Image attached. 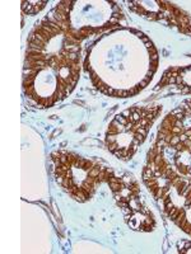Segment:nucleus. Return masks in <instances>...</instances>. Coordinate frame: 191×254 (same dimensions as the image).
I'll use <instances>...</instances> for the list:
<instances>
[{"mask_svg": "<svg viewBox=\"0 0 191 254\" xmlns=\"http://www.w3.org/2000/svg\"><path fill=\"white\" fill-rule=\"evenodd\" d=\"M145 46H147V48H150V47H153V43L149 41V42H147V43H145Z\"/></svg>", "mask_w": 191, "mask_h": 254, "instance_id": "23", "label": "nucleus"}, {"mask_svg": "<svg viewBox=\"0 0 191 254\" xmlns=\"http://www.w3.org/2000/svg\"><path fill=\"white\" fill-rule=\"evenodd\" d=\"M150 61L152 62H158V55H150Z\"/></svg>", "mask_w": 191, "mask_h": 254, "instance_id": "17", "label": "nucleus"}, {"mask_svg": "<svg viewBox=\"0 0 191 254\" xmlns=\"http://www.w3.org/2000/svg\"><path fill=\"white\" fill-rule=\"evenodd\" d=\"M121 211L124 212V215H132L134 211L129 207V206H125V207H121Z\"/></svg>", "mask_w": 191, "mask_h": 254, "instance_id": "12", "label": "nucleus"}, {"mask_svg": "<svg viewBox=\"0 0 191 254\" xmlns=\"http://www.w3.org/2000/svg\"><path fill=\"white\" fill-rule=\"evenodd\" d=\"M150 178H153V170H152V168H145L144 173H143V181L145 182Z\"/></svg>", "mask_w": 191, "mask_h": 254, "instance_id": "4", "label": "nucleus"}, {"mask_svg": "<svg viewBox=\"0 0 191 254\" xmlns=\"http://www.w3.org/2000/svg\"><path fill=\"white\" fill-rule=\"evenodd\" d=\"M115 121H117L119 123H121V125H124V126H126V125L129 123V120L125 118L122 114H117L116 117H115Z\"/></svg>", "mask_w": 191, "mask_h": 254, "instance_id": "6", "label": "nucleus"}, {"mask_svg": "<svg viewBox=\"0 0 191 254\" xmlns=\"http://www.w3.org/2000/svg\"><path fill=\"white\" fill-rule=\"evenodd\" d=\"M141 40H143V42H145V43H147V42H149V38H148V37H145V36H143V37H141Z\"/></svg>", "mask_w": 191, "mask_h": 254, "instance_id": "22", "label": "nucleus"}, {"mask_svg": "<svg viewBox=\"0 0 191 254\" xmlns=\"http://www.w3.org/2000/svg\"><path fill=\"white\" fill-rule=\"evenodd\" d=\"M187 173L191 174V166H187Z\"/></svg>", "mask_w": 191, "mask_h": 254, "instance_id": "24", "label": "nucleus"}, {"mask_svg": "<svg viewBox=\"0 0 191 254\" xmlns=\"http://www.w3.org/2000/svg\"><path fill=\"white\" fill-rule=\"evenodd\" d=\"M178 137H180V141H181V142H185V141L188 139L185 133H180V135H178Z\"/></svg>", "mask_w": 191, "mask_h": 254, "instance_id": "16", "label": "nucleus"}, {"mask_svg": "<svg viewBox=\"0 0 191 254\" xmlns=\"http://www.w3.org/2000/svg\"><path fill=\"white\" fill-rule=\"evenodd\" d=\"M182 130H183V128H180V127L173 126V127L171 128V133H172V135H180V133H182Z\"/></svg>", "mask_w": 191, "mask_h": 254, "instance_id": "11", "label": "nucleus"}, {"mask_svg": "<svg viewBox=\"0 0 191 254\" xmlns=\"http://www.w3.org/2000/svg\"><path fill=\"white\" fill-rule=\"evenodd\" d=\"M148 51H149V53H152V55H156V53H157V50L154 48V46L150 47V48H148Z\"/></svg>", "mask_w": 191, "mask_h": 254, "instance_id": "20", "label": "nucleus"}, {"mask_svg": "<svg viewBox=\"0 0 191 254\" xmlns=\"http://www.w3.org/2000/svg\"><path fill=\"white\" fill-rule=\"evenodd\" d=\"M181 141H180V137H178V135H173L172 136V139H171V141H169V146H176L177 144H180Z\"/></svg>", "mask_w": 191, "mask_h": 254, "instance_id": "7", "label": "nucleus"}, {"mask_svg": "<svg viewBox=\"0 0 191 254\" xmlns=\"http://www.w3.org/2000/svg\"><path fill=\"white\" fill-rule=\"evenodd\" d=\"M147 85H148V81H147V80H141V81H140V84H139V87H138V88H145V87H147Z\"/></svg>", "mask_w": 191, "mask_h": 254, "instance_id": "19", "label": "nucleus"}, {"mask_svg": "<svg viewBox=\"0 0 191 254\" xmlns=\"http://www.w3.org/2000/svg\"><path fill=\"white\" fill-rule=\"evenodd\" d=\"M36 5H33L34 7V14L37 13V12H40L43 7H45V4H46V2H40V3H34Z\"/></svg>", "mask_w": 191, "mask_h": 254, "instance_id": "9", "label": "nucleus"}, {"mask_svg": "<svg viewBox=\"0 0 191 254\" xmlns=\"http://www.w3.org/2000/svg\"><path fill=\"white\" fill-rule=\"evenodd\" d=\"M34 81V76H23V87H31Z\"/></svg>", "mask_w": 191, "mask_h": 254, "instance_id": "5", "label": "nucleus"}, {"mask_svg": "<svg viewBox=\"0 0 191 254\" xmlns=\"http://www.w3.org/2000/svg\"><path fill=\"white\" fill-rule=\"evenodd\" d=\"M33 3H27V2H23L22 3V9L24 13H29V14H34V8L32 5Z\"/></svg>", "mask_w": 191, "mask_h": 254, "instance_id": "1", "label": "nucleus"}, {"mask_svg": "<svg viewBox=\"0 0 191 254\" xmlns=\"http://www.w3.org/2000/svg\"><path fill=\"white\" fill-rule=\"evenodd\" d=\"M190 206H191V203H190Z\"/></svg>", "mask_w": 191, "mask_h": 254, "instance_id": "25", "label": "nucleus"}, {"mask_svg": "<svg viewBox=\"0 0 191 254\" xmlns=\"http://www.w3.org/2000/svg\"><path fill=\"white\" fill-rule=\"evenodd\" d=\"M112 142H116V136L112 135V133H107V137H106V144L110 145Z\"/></svg>", "mask_w": 191, "mask_h": 254, "instance_id": "8", "label": "nucleus"}, {"mask_svg": "<svg viewBox=\"0 0 191 254\" xmlns=\"http://www.w3.org/2000/svg\"><path fill=\"white\" fill-rule=\"evenodd\" d=\"M183 133H185V135L187 136L188 139H191V128H187V130H186V131H185Z\"/></svg>", "mask_w": 191, "mask_h": 254, "instance_id": "21", "label": "nucleus"}, {"mask_svg": "<svg viewBox=\"0 0 191 254\" xmlns=\"http://www.w3.org/2000/svg\"><path fill=\"white\" fill-rule=\"evenodd\" d=\"M173 126L180 127V128H183V122H182L181 120H175V121H173Z\"/></svg>", "mask_w": 191, "mask_h": 254, "instance_id": "14", "label": "nucleus"}, {"mask_svg": "<svg viewBox=\"0 0 191 254\" xmlns=\"http://www.w3.org/2000/svg\"><path fill=\"white\" fill-rule=\"evenodd\" d=\"M107 146H108V150H110V151H112V152H115V151H116V150L119 149L116 142H112V144H110V145H107Z\"/></svg>", "mask_w": 191, "mask_h": 254, "instance_id": "13", "label": "nucleus"}, {"mask_svg": "<svg viewBox=\"0 0 191 254\" xmlns=\"http://www.w3.org/2000/svg\"><path fill=\"white\" fill-rule=\"evenodd\" d=\"M190 192H191V184H186V186L182 188V191H181L180 194H182V196H187Z\"/></svg>", "mask_w": 191, "mask_h": 254, "instance_id": "10", "label": "nucleus"}, {"mask_svg": "<svg viewBox=\"0 0 191 254\" xmlns=\"http://www.w3.org/2000/svg\"><path fill=\"white\" fill-rule=\"evenodd\" d=\"M100 173H101V166H93V168L88 172V177H89V178H97Z\"/></svg>", "mask_w": 191, "mask_h": 254, "instance_id": "2", "label": "nucleus"}, {"mask_svg": "<svg viewBox=\"0 0 191 254\" xmlns=\"http://www.w3.org/2000/svg\"><path fill=\"white\" fill-rule=\"evenodd\" d=\"M131 109H125L124 112H122V116L125 117V118H129V117H131Z\"/></svg>", "mask_w": 191, "mask_h": 254, "instance_id": "15", "label": "nucleus"}, {"mask_svg": "<svg viewBox=\"0 0 191 254\" xmlns=\"http://www.w3.org/2000/svg\"><path fill=\"white\" fill-rule=\"evenodd\" d=\"M180 211H181V208H178V207H173L169 212H168V216H169V219L171 220H176L177 217H178V213H180Z\"/></svg>", "mask_w": 191, "mask_h": 254, "instance_id": "3", "label": "nucleus"}, {"mask_svg": "<svg viewBox=\"0 0 191 254\" xmlns=\"http://www.w3.org/2000/svg\"><path fill=\"white\" fill-rule=\"evenodd\" d=\"M117 22H119V19H117L116 17H113V18H111V19H110L108 24H115V23H117Z\"/></svg>", "mask_w": 191, "mask_h": 254, "instance_id": "18", "label": "nucleus"}]
</instances>
